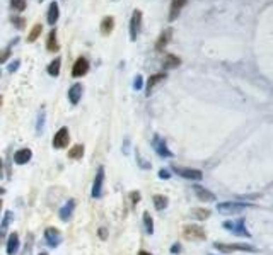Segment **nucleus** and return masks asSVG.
I'll return each instance as SVG.
<instances>
[{"instance_id":"1","label":"nucleus","mask_w":273,"mask_h":255,"mask_svg":"<svg viewBox=\"0 0 273 255\" xmlns=\"http://www.w3.org/2000/svg\"><path fill=\"white\" fill-rule=\"evenodd\" d=\"M224 226L227 232H231L232 235L236 236H243V238H249V232L246 230V225H244V220H229L224 221Z\"/></svg>"},{"instance_id":"2","label":"nucleus","mask_w":273,"mask_h":255,"mask_svg":"<svg viewBox=\"0 0 273 255\" xmlns=\"http://www.w3.org/2000/svg\"><path fill=\"white\" fill-rule=\"evenodd\" d=\"M214 247L218 250V252H224V254H229V252H256V249H254L253 245H247V243H231V245H225V243H215Z\"/></svg>"},{"instance_id":"3","label":"nucleus","mask_w":273,"mask_h":255,"mask_svg":"<svg viewBox=\"0 0 273 255\" xmlns=\"http://www.w3.org/2000/svg\"><path fill=\"white\" fill-rule=\"evenodd\" d=\"M246 208H249V204L239 203V201H229V203H222L217 206V211L222 214H238L241 211H244Z\"/></svg>"},{"instance_id":"4","label":"nucleus","mask_w":273,"mask_h":255,"mask_svg":"<svg viewBox=\"0 0 273 255\" xmlns=\"http://www.w3.org/2000/svg\"><path fill=\"white\" fill-rule=\"evenodd\" d=\"M183 236L186 240H191V242H198V240H205L207 233L203 232L202 226H196V225H186L183 228Z\"/></svg>"},{"instance_id":"5","label":"nucleus","mask_w":273,"mask_h":255,"mask_svg":"<svg viewBox=\"0 0 273 255\" xmlns=\"http://www.w3.org/2000/svg\"><path fill=\"white\" fill-rule=\"evenodd\" d=\"M140 27H142V10H134L132 14V19H130V39L135 41L140 34Z\"/></svg>"},{"instance_id":"6","label":"nucleus","mask_w":273,"mask_h":255,"mask_svg":"<svg viewBox=\"0 0 273 255\" xmlns=\"http://www.w3.org/2000/svg\"><path fill=\"white\" fill-rule=\"evenodd\" d=\"M172 170L178 175L185 179H191V181H202L203 174L202 170H196V168H185V167H178V165H172Z\"/></svg>"},{"instance_id":"7","label":"nucleus","mask_w":273,"mask_h":255,"mask_svg":"<svg viewBox=\"0 0 273 255\" xmlns=\"http://www.w3.org/2000/svg\"><path fill=\"white\" fill-rule=\"evenodd\" d=\"M68 139H70V135H68V128H60L58 133H55V138H53V146L56 150H62L68 145Z\"/></svg>"},{"instance_id":"8","label":"nucleus","mask_w":273,"mask_h":255,"mask_svg":"<svg viewBox=\"0 0 273 255\" xmlns=\"http://www.w3.org/2000/svg\"><path fill=\"white\" fill-rule=\"evenodd\" d=\"M152 146H154V150H156V153L159 157H172V153H171V150L167 148V145H166V141H164L163 138H161L159 135H156L154 136V139H152Z\"/></svg>"},{"instance_id":"9","label":"nucleus","mask_w":273,"mask_h":255,"mask_svg":"<svg viewBox=\"0 0 273 255\" xmlns=\"http://www.w3.org/2000/svg\"><path fill=\"white\" fill-rule=\"evenodd\" d=\"M87 71H89V62L84 56L75 60L74 68H72V75H74V77H82V75H85Z\"/></svg>"},{"instance_id":"10","label":"nucleus","mask_w":273,"mask_h":255,"mask_svg":"<svg viewBox=\"0 0 273 255\" xmlns=\"http://www.w3.org/2000/svg\"><path fill=\"white\" fill-rule=\"evenodd\" d=\"M103 182H104V167H99L98 174H96V179H94V184H92V197H101Z\"/></svg>"},{"instance_id":"11","label":"nucleus","mask_w":273,"mask_h":255,"mask_svg":"<svg viewBox=\"0 0 273 255\" xmlns=\"http://www.w3.org/2000/svg\"><path fill=\"white\" fill-rule=\"evenodd\" d=\"M171 38H172V27H166V29L159 34V38H157V43H156L157 51H163V49L169 45Z\"/></svg>"},{"instance_id":"12","label":"nucleus","mask_w":273,"mask_h":255,"mask_svg":"<svg viewBox=\"0 0 273 255\" xmlns=\"http://www.w3.org/2000/svg\"><path fill=\"white\" fill-rule=\"evenodd\" d=\"M45 238H46V242H48L50 247H58V243L62 242V235H60V232L56 228H52V226L46 228Z\"/></svg>"},{"instance_id":"13","label":"nucleus","mask_w":273,"mask_h":255,"mask_svg":"<svg viewBox=\"0 0 273 255\" xmlns=\"http://www.w3.org/2000/svg\"><path fill=\"white\" fill-rule=\"evenodd\" d=\"M188 3V0H171V7H169V23L178 19L179 12L183 10V7Z\"/></svg>"},{"instance_id":"14","label":"nucleus","mask_w":273,"mask_h":255,"mask_svg":"<svg viewBox=\"0 0 273 255\" xmlns=\"http://www.w3.org/2000/svg\"><path fill=\"white\" fill-rule=\"evenodd\" d=\"M193 189H195V194L200 201H205V203H214L215 201V194L207 191V189L202 187V185H195Z\"/></svg>"},{"instance_id":"15","label":"nucleus","mask_w":273,"mask_h":255,"mask_svg":"<svg viewBox=\"0 0 273 255\" xmlns=\"http://www.w3.org/2000/svg\"><path fill=\"white\" fill-rule=\"evenodd\" d=\"M31 157H33V152H31L29 148L17 150L16 155H14V162H16L17 165H24V163H27V162L31 160Z\"/></svg>"},{"instance_id":"16","label":"nucleus","mask_w":273,"mask_h":255,"mask_svg":"<svg viewBox=\"0 0 273 255\" xmlns=\"http://www.w3.org/2000/svg\"><path fill=\"white\" fill-rule=\"evenodd\" d=\"M19 250V235L17 233H10L9 238H7V254L14 255Z\"/></svg>"},{"instance_id":"17","label":"nucleus","mask_w":273,"mask_h":255,"mask_svg":"<svg viewBox=\"0 0 273 255\" xmlns=\"http://www.w3.org/2000/svg\"><path fill=\"white\" fill-rule=\"evenodd\" d=\"M114 29V17L113 16H106L101 21V34L103 36H109Z\"/></svg>"},{"instance_id":"18","label":"nucleus","mask_w":273,"mask_h":255,"mask_svg":"<svg viewBox=\"0 0 273 255\" xmlns=\"http://www.w3.org/2000/svg\"><path fill=\"white\" fill-rule=\"evenodd\" d=\"M81 97H82V85L81 84H74L70 87V91H68V99H70V102L75 106V104H79Z\"/></svg>"},{"instance_id":"19","label":"nucleus","mask_w":273,"mask_h":255,"mask_svg":"<svg viewBox=\"0 0 273 255\" xmlns=\"http://www.w3.org/2000/svg\"><path fill=\"white\" fill-rule=\"evenodd\" d=\"M60 17V10H58V3L56 2H52L48 7V24H52V26H55L56 21H58Z\"/></svg>"},{"instance_id":"20","label":"nucleus","mask_w":273,"mask_h":255,"mask_svg":"<svg viewBox=\"0 0 273 255\" xmlns=\"http://www.w3.org/2000/svg\"><path fill=\"white\" fill-rule=\"evenodd\" d=\"M179 63H181V60H179L178 56H176V55H172V53H167V55L164 56L163 67L166 68V70H171V68L179 67Z\"/></svg>"},{"instance_id":"21","label":"nucleus","mask_w":273,"mask_h":255,"mask_svg":"<svg viewBox=\"0 0 273 255\" xmlns=\"http://www.w3.org/2000/svg\"><path fill=\"white\" fill-rule=\"evenodd\" d=\"M74 208H75V203L74 201H68V203L65 204V206L60 209V220L62 221H68L70 220V216H72V213H74Z\"/></svg>"},{"instance_id":"22","label":"nucleus","mask_w":273,"mask_h":255,"mask_svg":"<svg viewBox=\"0 0 273 255\" xmlns=\"http://www.w3.org/2000/svg\"><path fill=\"white\" fill-rule=\"evenodd\" d=\"M164 78H166V73H156V75H152V77L149 78V82H147V94H150V92H152V89L156 87L159 82H163Z\"/></svg>"},{"instance_id":"23","label":"nucleus","mask_w":273,"mask_h":255,"mask_svg":"<svg viewBox=\"0 0 273 255\" xmlns=\"http://www.w3.org/2000/svg\"><path fill=\"white\" fill-rule=\"evenodd\" d=\"M46 49L48 51H58V41H56V31L53 29L48 34V41H46Z\"/></svg>"},{"instance_id":"24","label":"nucleus","mask_w":273,"mask_h":255,"mask_svg":"<svg viewBox=\"0 0 273 255\" xmlns=\"http://www.w3.org/2000/svg\"><path fill=\"white\" fill-rule=\"evenodd\" d=\"M82 155H84V146H82V145H75V146H72V148L68 150V157H70L72 160L82 159Z\"/></svg>"},{"instance_id":"25","label":"nucleus","mask_w":273,"mask_h":255,"mask_svg":"<svg viewBox=\"0 0 273 255\" xmlns=\"http://www.w3.org/2000/svg\"><path fill=\"white\" fill-rule=\"evenodd\" d=\"M41 31H43V26L41 24H34L33 26V29L29 31V34H27V43H34L36 39L39 38V36H41Z\"/></svg>"},{"instance_id":"26","label":"nucleus","mask_w":273,"mask_h":255,"mask_svg":"<svg viewBox=\"0 0 273 255\" xmlns=\"http://www.w3.org/2000/svg\"><path fill=\"white\" fill-rule=\"evenodd\" d=\"M191 216L196 218V220H207L210 216V211L203 209V208H193L191 209Z\"/></svg>"},{"instance_id":"27","label":"nucleus","mask_w":273,"mask_h":255,"mask_svg":"<svg viewBox=\"0 0 273 255\" xmlns=\"http://www.w3.org/2000/svg\"><path fill=\"white\" fill-rule=\"evenodd\" d=\"M154 206H156V209L163 211L164 208L167 206V197H166V196H161V194L154 196Z\"/></svg>"},{"instance_id":"28","label":"nucleus","mask_w":273,"mask_h":255,"mask_svg":"<svg viewBox=\"0 0 273 255\" xmlns=\"http://www.w3.org/2000/svg\"><path fill=\"white\" fill-rule=\"evenodd\" d=\"M60 63H62V60H60V58H55L52 63L48 65V73L52 75V77H56V75L60 73Z\"/></svg>"},{"instance_id":"29","label":"nucleus","mask_w":273,"mask_h":255,"mask_svg":"<svg viewBox=\"0 0 273 255\" xmlns=\"http://www.w3.org/2000/svg\"><path fill=\"white\" fill-rule=\"evenodd\" d=\"M12 221V213H5V216H3V221H2V226H0V240L3 238V235H5L7 232V226H9V223Z\"/></svg>"},{"instance_id":"30","label":"nucleus","mask_w":273,"mask_h":255,"mask_svg":"<svg viewBox=\"0 0 273 255\" xmlns=\"http://www.w3.org/2000/svg\"><path fill=\"white\" fill-rule=\"evenodd\" d=\"M10 7H12L16 12H23L26 9V0H10Z\"/></svg>"},{"instance_id":"31","label":"nucleus","mask_w":273,"mask_h":255,"mask_svg":"<svg viewBox=\"0 0 273 255\" xmlns=\"http://www.w3.org/2000/svg\"><path fill=\"white\" fill-rule=\"evenodd\" d=\"M143 223H145V226H147V233H150V235H152V232H154V221H152V218H150L149 213H143Z\"/></svg>"},{"instance_id":"32","label":"nucleus","mask_w":273,"mask_h":255,"mask_svg":"<svg viewBox=\"0 0 273 255\" xmlns=\"http://www.w3.org/2000/svg\"><path fill=\"white\" fill-rule=\"evenodd\" d=\"M9 56H10V49L9 48L0 49V63H5L7 60H9Z\"/></svg>"},{"instance_id":"33","label":"nucleus","mask_w":273,"mask_h":255,"mask_svg":"<svg viewBox=\"0 0 273 255\" xmlns=\"http://www.w3.org/2000/svg\"><path fill=\"white\" fill-rule=\"evenodd\" d=\"M134 87L138 91V89H142V77L140 75H136V78H135V82H134Z\"/></svg>"},{"instance_id":"34","label":"nucleus","mask_w":273,"mask_h":255,"mask_svg":"<svg viewBox=\"0 0 273 255\" xmlns=\"http://www.w3.org/2000/svg\"><path fill=\"white\" fill-rule=\"evenodd\" d=\"M12 23H16V26L19 27V29H23V27H24V21L23 19H16V17H14Z\"/></svg>"},{"instance_id":"35","label":"nucleus","mask_w":273,"mask_h":255,"mask_svg":"<svg viewBox=\"0 0 273 255\" xmlns=\"http://www.w3.org/2000/svg\"><path fill=\"white\" fill-rule=\"evenodd\" d=\"M159 177H161V179H169V177H171V174H169V172H167V170H164V168H163V170L159 172Z\"/></svg>"},{"instance_id":"36","label":"nucleus","mask_w":273,"mask_h":255,"mask_svg":"<svg viewBox=\"0 0 273 255\" xmlns=\"http://www.w3.org/2000/svg\"><path fill=\"white\" fill-rule=\"evenodd\" d=\"M17 68H19V60H16V62L10 65V67H9V71H16Z\"/></svg>"},{"instance_id":"37","label":"nucleus","mask_w":273,"mask_h":255,"mask_svg":"<svg viewBox=\"0 0 273 255\" xmlns=\"http://www.w3.org/2000/svg\"><path fill=\"white\" fill-rule=\"evenodd\" d=\"M130 197H132V199H134V203L136 204V203H138V201H140V192H132V194H130Z\"/></svg>"},{"instance_id":"38","label":"nucleus","mask_w":273,"mask_h":255,"mask_svg":"<svg viewBox=\"0 0 273 255\" xmlns=\"http://www.w3.org/2000/svg\"><path fill=\"white\" fill-rule=\"evenodd\" d=\"M179 250H181V247H179V245H174V247L171 249V252H179Z\"/></svg>"},{"instance_id":"39","label":"nucleus","mask_w":273,"mask_h":255,"mask_svg":"<svg viewBox=\"0 0 273 255\" xmlns=\"http://www.w3.org/2000/svg\"><path fill=\"white\" fill-rule=\"evenodd\" d=\"M99 235H101L103 238H106V232H104V230H101V232H99Z\"/></svg>"},{"instance_id":"40","label":"nucleus","mask_w":273,"mask_h":255,"mask_svg":"<svg viewBox=\"0 0 273 255\" xmlns=\"http://www.w3.org/2000/svg\"><path fill=\"white\" fill-rule=\"evenodd\" d=\"M0 177H2V160H0Z\"/></svg>"},{"instance_id":"41","label":"nucleus","mask_w":273,"mask_h":255,"mask_svg":"<svg viewBox=\"0 0 273 255\" xmlns=\"http://www.w3.org/2000/svg\"><path fill=\"white\" fill-rule=\"evenodd\" d=\"M138 255H150V254L149 252H143V250H142V252H140Z\"/></svg>"},{"instance_id":"42","label":"nucleus","mask_w":273,"mask_h":255,"mask_svg":"<svg viewBox=\"0 0 273 255\" xmlns=\"http://www.w3.org/2000/svg\"><path fill=\"white\" fill-rule=\"evenodd\" d=\"M0 106H2V95H0Z\"/></svg>"},{"instance_id":"43","label":"nucleus","mask_w":273,"mask_h":255,"mask_svg":"<svg viewBox=\"0 0 273 255\" xmlns=\"http://www.w3.org/2000/svg\"><path fill=\"white\" fill-rule=\"evenodd\" d=\"M0 209H2V201H0Z\"/></svg>"},{"instance_id":"44","label":"nucleus","mask_w":273,"mask_h":255,"mask_svg":"<svg viewBox=\"0 0 273 255\" xmlns=\"http://www.w3.org/2000/svg\"><path fill=\"white\" fill-rule=\"evenodd\" d=\"M0 194H3V189H0Z\"/></svg>"},{"instance_id":"45","label":"nucleus","mask_w":273,"mask_h":255,"mask_svg":"<svg viewBox=\"0 0 273 255\" xmlns=\"http://www.w3.org/2000/svg\"><path fill=\"white\" fill-rule=\"evenodd\" d=\"M39 255H48V254H45V252H43V254H39Z\"/></svg>"}]
</instances>
